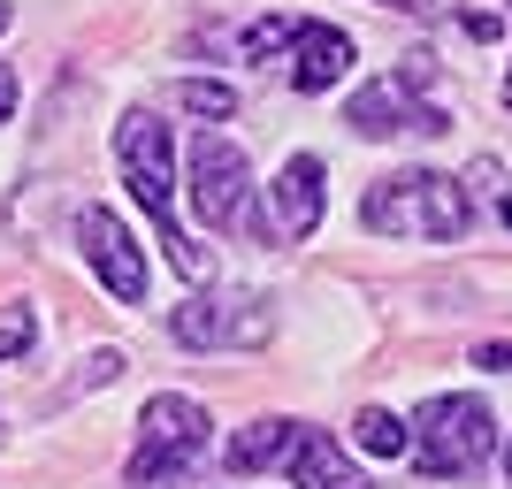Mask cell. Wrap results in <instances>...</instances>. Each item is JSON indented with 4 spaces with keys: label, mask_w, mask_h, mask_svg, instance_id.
I'll list each match as a JSON object with an SVG mask.
<instances>
[{
    "label": "cell",
    "mask_w": 512,
    "mask_h": 489,
    "mask_svg": "<svg viewBox=\"0 0 512 489\" xmlns=\"http://www.w3.org/2000/svg\"><path fill=\"white\" fill-rule=\"evenodd\" d=\"M360 222L383 237H428V245H451V237L474 230V199L459 176L444 169H398V176H375L360 199Z\"/></svg>",
    "instance_id": "cell-1"
},
{
    "label": "cell",
    "mask_w": 512,
    "mask_h": 489,
    "mask_svg": "<svg viewBox=\"0 0 512 489\" xmlns=\"http://www.w3.org/2000/svg\"><path fill=\"white\" fill-rule=\"evenodd\" d=\"M115 161H123L130 199L161 222L169 268H176L184 283H199V276H207V253H199L192 237L169 222V207H176V138H169V123H153V115H123V130H115Z\"/></svg>",
    "instance_id": "cell-2"
},
{
    "label": "cell",
    "mask_w": 512,
    "mask_h": 489,
    "mask_svg": "<svg viewBox=\"0 0 512 489\" xmlns=\"http://www.w3.org/2000/svg\"><path fill=\"white\" fill-rule=\"evenodd\" d=\"M138 428H146V444H138V459H130V489H176L214 451V413L199 398H184V390L146 398Z\"/></svg>",
    "instance_id": "cell-3"
},
{
    "label": "cell",
    "mask_w": 512,
    "mask_h": 489,
    "mask_svg": "<svg viewBox=\"0 0 512 489\" xmlns=\"http://www.w3.org/2000/svg\"><path fill=\"white\" fill-rule=\"evenodd\" d=\"M497 451V421L482 398H428L421 413H413V459H421L428 474H474L482 459Z\"/></svg>",
    "instance_id": "cell-4"
},
{
    "label": "cell",
    "mask_w": 512,
    "mask_h": 489,
    "mask_svg": "<svg viewBox=\"0 0 512 489\" xmlns=\"http://www.w3.org/2000/svg\"><path fill=\"white\" fill-rule=\"evenodd\" d=\"M192 207L207 230H260L253 222V169H245V153L230 138H199L192 146Z\"/></svg>",
    "instance_id": "cell-5"
},
{
    "label": "cell",
    "mask_w": 512,
    "mask_h": 489,
    "mask_svg": "<svg viewBox=\"0 0 512 489\" xmlns=\"http://www.w3.org/2000/svg\"><path fill=\"white\" fill-rule=\"evenodd\" d=\"M344 123L360 130V138H398V130H406V138H436V130H444V107H428L406 69H390V77H375V85L352 92Z\"/></svg>",
    "instance_id": "cell-6"
},
{
    "label": "cell",
    "mask_w": 512,
    "mask_h": 489,
    "mask_svg": "<svg viewBox=\"0 0 512 489\" xmlns=\"http://www.w3.org/2000/svg\"><path fill=\"white\" fill-rule=\"evenodd\" d=\"M77 245H85L92 276L123 298V306H138V298H146V253H138V237H130L107 207H85V214H77Z\"/></svg>",
    "instance_id": "cell-7"
},
{
    "label": "cell",
    "mask_w": 512,
    "mask_h": 489,
    "mask_svg": "<svg viewBox=\"0 0 512 489\" xmlns=\"http://www.w3.org/2000/svg\"><path fill=\"white\" fill-rule=\"evenodd\" d=\"M321 207H329V192H321V161H314V153L283 161V176L268 184V230H276L283 245H306V237L321 230Z\"/></svg>",
    "instance_id": "cell-8"
},
{
    "label": "cell",
    "mask_w": 512,
    "mask_h": 489,
    "mask_svg": "<svg viewBox=\"0 0 512 489\" xmlns=\"http://www.w3.org/2000/svg\"><path fill=\"white\" fill-rule=\"evenodd\" d=\"M352 69V39H344L337 23H299L291 31V46H283V77L299 92H329Z\"/></svg>",
    "instance_id": "cell-9"
},
{
    "label": "cell",
    "mask_w": 512,
    "mask_h": 489,
    "mask_svg": "<svg viewBox=\"0 0 512 489\" xmlns=\"http://www.w3.org/2000/svg\"><path fill=\"white\" fill-rule=\"evenodd\" d=\"M169 329H176V344L214 352V344H260L268 337V314H260V298H245V314H222L214 298H192V306L169 314Z\"/></svg>",
    "instance_id": "cell-10"
},
{
    "label": "cell",
    "mask_w": 512,
    "mask_h": 489,
    "mask_svg": "<svg viewBox=\"0 0 512 489\" xmlns=\"http://www.w3.org/2000/svg\"><path fill=\"white\" fill-rule=\"evenodd\" d=\"M283 474H291V489H367V474L352 467V451H337V436H321V428H299Z\"/></svg>",
    "instance_id": "cell-11"
},
{
    "label": "cell",
    "mask_w": 512,
    "mask_h": 489,
    "mask_svg": "<svg viewBox=\"0 0 512 489\" xmlns=\"http://www.w3.org/2000/svg\"><path fill=\"white\" fill-rule=\"evenodd\" d=\"M291 444H299V421H253V428H237L230 451H222V467L230 474H268L291 459Z\"/></svg>",
    "instance_id": "cell-12"
},
{
    "label": "cell",
    "mask_w": 512,
    "mask_h": 489,
    "mask_svg": "<svg viewBox=\"0 0 512 489\" xmlns=\"http://www.w3.org/2000/svg\"><path fill=\"white\" fill-rule=\"evenodd\" d=\"M352 444L375 451V459H406V451H413V421H398V413H383V405H367L360 421H352Z\"/></svg>",
    "instance_id": "cell-13"
},
{
    "label": "cell",
    "mask_w": 512,
    "mask_h": 489,
    "mask_svg": "<svg viewBox=\"0 0 512 489\" xmlns=\"http://www.w3.org/2000/svg\"><path fill=\"white\" fill-rule=\"evenodd\" d=\"M169 100L184 107V115H207V123L237 115V92L222 85V77H184V85H169Z\"/></svg>",
    "instance_id": "cell-14"
},
{
    "label": "cell",
    "mask_w": 512,
    "mask_h": 489,
    "mask_svg": "<svg viewBox=\"0 0 512 489\" xmlns=\"http://www.w3.org/2000/svg\"><path fill=\"white\" fill-rule=\"evenodd\" d=\"M291 31H299L291 16H260L253 31H245V54H253V62H268V54H283V46H291Z\"/></svg>",
    "instance_id": "cell-15"
},
{
    "label": "cell",
    "mask_w": 512,
    "mask_h": 489,
    "mask_svg": "<svg viewBox=\"0 0 512 489\" xmlns=\"http://www.w3.org/2000/svg\"><path fill=\"white\" fill-rule=\"evenodd\" d=\"M31 352V306H0V360Z\"/></svg>",
    "instance_id": "cell-16"
},
{
    "label": "cell",
    "mask_w": 512,
    "mask_h": 489,
    "mask_svg": "<svg viewBox=\"0 0 512 489\" xmlns=\"http://www.w3.org/2000/svg\"><path fill=\"white\" fill-rule=\"evenodd\" d=\"M467 192H474V199H505L512 184H505V169H497L490 153H482V161H474V169H467Z\"/></svg>",
    "instance_id": "cell-17"
},
{
    "label": "cell",
    "mask_w": 512,
    "mask_h": 489,
    "mask_svg": "<svg viewBox=\"0 0 512 489\" xmlns=\"http://www.w3.org/2000/svg\"><path fill=\"white\" fill-rule=\"evenodd\" d=\"M115 375H123V352H92L85 360V383H115Z\"/></svg>",
    "instance_id": "cell-18"
},
{
    "label": "cell",
    "mask_w": 512,
    "mask_h": 489,
    "mask_svg": "<svg viewBox=\"0 0 512 489\" xmlns=\"http://www.w3.org/2000/svg\"><path fill=\"white\" fill-rule=\"evenodd\" d=\"M474 360H482V367H497V375H512V344H482Z\"/></svg>",
    "instance_id": "cell-19"
},
{
    "label": "cell",
    "mask_w": 512,
    "mask_h": 489,
    "mask_svg": "<svg viewBox=\"0 0 512 489\" xmlns=\"http://www.w3.org/2000/svg\"><path fill=\"white\" fill-rule=\"evenodd\" d=\"M8 115H16V69L0 62V123H8Z\"/></svg>",
    "instance_id": "cell-20"
},
{
    "label": "cell",
    "mask_w": 512,
    "mask_h": 489,
    "mask_svg": "<svg viewBox=\"0 0 512 489\" xmlns=\"http://www.w3.org/2000/svg\"><path fill=\"white\" fill-rule=\"evenodd\" d=\"M383 8H406V16H428V8H436V0H383Z\"/></svg>",
    "instance_id": "cell-21"
},
{
    "label": "cell",
    "mask_w": 512,
    "mask_h": 489,
    "mask_svg": "<svg viewBox=\"0 0 512 489\" xmlns=\"http://www.w3.org/2000/svg\"><path fill=\"white\" fill-rule=\"evenodd\" d=\"M497 214H505V230H512V192H505V199H497Z\"/></svg>",
    "instance_id": "cell-22"
},
{
    "label": "cell",
    "mask_w": 512,
    "mask_h": 489,
    "mask_svg": "<svg viewBox=\"0 0 512 489\" xmlns=\"http://www.w3.org/2000/svg\"><path fill=\"white\" fill-rule=\"evenodd\" d=\"M505 107H512V69H505Z\"/></svg>",
    "instance_id": "cell-23"
},
{
    "label": "cell",
    "mask_w": 512,
    "mask_h": 489,
    "mask_svg": "<svg viewBox=\"0 0 512 489\" xmlns=\"http://www.w3.org/2000/svg\"><path fill=\"white\" fill-rule=\"evenodd\" d=\"M0 31H8V0H0Z\"/></svg>",
    "instance_id": "cell-24"
},
{
    "label": "cell",
    "mask_w": 512,
    "mask_h": 489,
    "mask_svg": "<svg viewBox=\"0 0 512 489\" xmlns=\"http://www.w3.org/2000/svg\"><path fill=\"white\" fill-rule=\"evenodd\" d=\"M505 474H512V444H505Z\"/></svg>",
    "instance_id": "cell-25"
}]
</instances>
